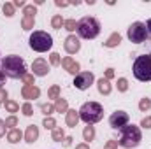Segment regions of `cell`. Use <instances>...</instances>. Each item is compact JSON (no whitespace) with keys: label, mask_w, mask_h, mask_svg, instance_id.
<instances>
[{"label":"cell","mask_w":151,"mask_h":149,"mask_svg":"<svg viewBox=\"0 0 151 149\" xmlns=\"http://www.w3.org/2000/svg\"><path fill=\"white\" fill-rule=\"evenodd\" d=\"M5 77H11V79H18V77H23L27 74V67H25V62L21 56L18 54H9L5 58H2V69H0Z\"/></svg>","instance_id":"cell-1"},{"label":"cell","mask_w":151,"mask_h":149,"mask_svg":"<svg viewBox=\"0 0 151 149\" xmlns=\"http://www.w3.org/2000/svg\"><path fill=\"white\" fill-rule=\"evenodd\" d=\"M142 140V133H141V128L135 126V125H127L121 128V137L118 140V144L125 149H132L137 148Z\"/></svg>","instance_id":"cell-2"},{"label":"cell","mask_w":151,"mask_h":149,"mask_svg":"<svg viewBox=\"0 0 151 149\" xmlns=\"http://www.w3.org/2000/svg\"><path fill=\"white\" fill-rule=\"evenodd\" d=\"M79 119L84 121L86 125H93V123H99L102 117H104V107L97 102H86L81 105L79 109Z\"/></svg>","instance_id":"cell-3"},{"label":"cell","mask_w":151,"mask_h":149,"mask_svg":"<svg viewBox=\"0 0 151 149\" xmlns=\"http://www.w3.org/2000/svg\"><path fill=\"white\" fill-rule=\"evenodd\" d=\"M100 34V23L93 16H84L77 21V35L81 39H95Z\"/></svg>","instance_id":"cell-4"},{"label":"cell","mask_w":151,"mask_h":149,"mask_svg":"<svg viewBox=\"0 0 151 149\" xmlns=\"http://www.w3.org/2000/svg\"><path fill=\"white\" fill-rule=\"evenodd\" d=\"M134 75L142 82L151 81V54L137 56V60L134 62Z\"/></svg>","instance_id":"cell-5"},{"label":"cell","mask_w":151,"mask_h":149,"mask_svg":"<svg viewBox=\"0 0 151 149\" xmlns=\"http://www.w3.org/2000/svg\"><path fill=\"white\" fill-rule=\"evenodd\" d=\"M28 44L34 51L37 53H46L53 47V37L47 34V32H42V30H37L34 32L30 39H28Z\"/></svg>","instance_id":"cell-6"},{"label":"cell","mask_w":151,"mask_h":149,"mask_svg":"<svg viewBox=\"0 0 151 149\" xmlns=\"http://www.w3.org/2000/svg\"><path fill=\"white\" fill-rule=\"evenodd\" d=\"M127 35H128V39H130V42H134V44H142V42L146 40V37H148L146 25H144V23H141V21L132 23V25L128 27Z\"/></svg>","instance_id":"cell-7"},{"label":"cell","mask_w":151,"mask_h":149,"mask_svg":"<svg viewBox=\"0 0 151 149\" xmlns=\"http://www.w3.org/2000/svg\"><path fill=\"white\" fill-rule=\"evenodd\" d=\"M128 121H130V116H128V112H125V111H116L109 117V125L114 130H121L123 126L128 125Z\"/></svg>","instance_id":"cell-8"},{"label":"cell","mask_w":151,"mask_h":149,"mask_svg":"<svg viewBox=\"0 0 151 149\" xmlns=\"http://www.w3.org/2000/svg\"><path fill=\"white\" fill-rule=\"evenodd\" d=\"M93 81H95V75L91 74V72H79V74L74 77V86L77 90H88L91 84H93Z\"/></svg>","instance_id":"cell-9"},{"label":"cell","mask_w":151,"mask_h":149,"mask_svg":"<svg viewBox=\"0 0 151 149\" xmlns=\"http://www.w3.org/2000/svg\"><path fill=\"white\" fill-rule=\"evenodd\" d=\"M32 70H34V75H39V77H44V75L49 74V65L44 58H37L34 60L32 63Z\"/></svg>","instance_id":"cell-10"},{"label":"cell","mask_w":151,"mask_h":149,"mask_svg":"<svg viewBox=\"0 0 151 149\" xmlns=\"http://www.w3.org/2000/svg\"><path fill=\"white\" fill-rule=\"evenodd\" d=\"M63 47H65V51L69 53V54H74L77 53L79 49H81V42H79V39L76 37V35H69V37L65 39V42H63Z\"/></svg>","instance_id":"cell-11"},{"label":"cell","mask_w":151,"mask_h":149,"mask_svg":"<svg viewBox=\"0 0 151 149\" xmlns=\"http://www.w3.org/2000/svg\"><path fill=\"white\" fill-rule=\"evenodd\" d=\"M62 67L69 72V74H74L77 75L79 72H81V67H79V63L76 62L74 58H70V56H65L63 60H62Z\"/></svg>","instance_id":"cell-12"},{"label":"cell","mask_w":151,"mask_h":149,"mask_svg":"<svg viewBox=\"0 0 151 149\" xmlns=\"http://www.w3.org/2000/svg\"><path fill=\"white\" fill-rule=\"evenodd\" d=\"M21 95H23V98H27V100H35L40 97V90H39L37 86H23V90H21Z\"/></svg>","instance_id":"cell-13"},{"label":"cell","mask_w":151,"mask_h":149,"mask_svg":"<svg viewBox=\"0 0 151 149\" xmlns=\"http://www.w3.org/2000/svg\"><path fill=\"white\" fill-rule=\"evenodd\" d=\"M37 139H39V128L35 125H30V126L27 128V132H25V140H27L28 144H34Z\"/></svg>","instance_id":"cell-14"},{"label":"cell","mask_w":151,"mask_h":149,"mask_svg":"<svg viewBox=\"0 0 151 149\" xmlns=\"http://www.w3.org/2000/svg\"><path fill=\"white\" fill-rule=\"evenodd\" d=\"M65 123H67V126L76 128V125L79 123V112L76 111V109H69L67 111V117H65Z\"/></svg>","instance_id":"cell-15"},{"label":"cell","mask_w":151,"mask_h":149,"mask_svg":"<svg viewBox=\"0 0 151 149\" xmlns=\"http://www.w3.org/2000/svg\"><path fill=\"white\" fill-rule=\"evenodd\" d=\"M97 88H99V93H102V95H109V93H111V90H113L111 82H109L107 79H104V77L97 81Z\"/></svg>","instance_id":"cell-16"},{"label":"cell","mask_w":151,"mask_h":149,"mask_svg":"<svg viewBox=\"0 0 151 149\" xmlns=\"http://www.w3.org/2000/svg\"><path fill=\"white\" fill-rule=\"evenodd\" d=\"M21 139H23V133H21V130H18V128H12V130H9V133H7V142H11V144H18Z\"/></svg>","instance_id":"cell-17"},{"label":"cell","mask_w":151,"mask_h":149,"mask_svg":"<svg viewBox=\"0 0 151 149\" xmlns=\"http://www.w3.org/2000/svg\"><path fill=\"white\" fill-rule=\"evenodd\" d=\"M119 42H121V35L118 34V32H114L109 35V39L104 42V46L106 47H116V46H119Z\"/></svg>","instance_id":"cell-18"},{"label":"cell","mask_w":151,"mask_h":149,"mask_svg":"<svg viewBox=\"0 0 151 149\" xmlns=\"http://www.w3.org/2000/svg\"><path fill=\"white\" fill-rule=\"evenodd\" d=\"M34 25H35V18H34V16H23V19H21L23 30H32Z\"/></svg>","instance_id":"cell-19"},{"label":"cell","mask_w":151,"mask_h":149,"mask_svg":"<svg viewBox=\"0 0 151 149\" xmlns=\"http://www.w3.org/2000/svg\"><path fill=\"white\" fill-rule=\"evenodd\" d=\"M83 139L88 140V142H91V140L95 139V128H93L91 125L84 126V130H83Z\"/></svg>","instance_id":"cell-20"},{"label":"cell","mask_w":151,"mask_h":149,"mask_svg":"<svg viewBox=\"0 0 151 149\" xmlns=\"http://www.w3.org/2000/svg\"><path fill=\"white\" fill-rule=\"evenodd\" d=\"M55 111L56 112H65V114H67V111H69V104H67V100H65V98H58L56 104H55Z\"/></svg>","instance_id":"cell-21"},{"label":"cell","mask_w":151,"mask_h":149,"mask_svg":"<svg viewBox=\"0 0 151 149\" xmlns=\"http://www.w3.org/2000/svg\"><path fill=\"white\" fill-rule=\"evenodd\" d=\"M51 25H53V28H55V30H60V28L65 25V19L62 18V14H55V16H53V19H51Z\"/></svg>","instance_id":"cell-22"},{"label":"cell","mask_w":151,"mask_h":149,"mask_svg":"<svg viewBox=\"0 0 151 149\" xmlns=\"http://www.w3.org/2000/svg\"><path fill=\"white\" fill-rule=\"evenodd\" d=\"M47 97L53 98V100H58V98H60V86H58V84H53V86L47 90Z\"/></svg>","instance_id":"cell-23"},{"label":"cell","mask_w":151,"mask_h":149,"mask_svg":"<svg viewBox=\"0 0 151 149\" xmlns=\"http://www.w3.org/2000/svg\"><path fill=\"white\" fill-rule=\"evenodd\" d=\"M51 139H53L55 142H62V140L65 139V132H63L62 128H55L53 133H51Z\"/></svg>","instance_id":"cell-24"},{"label":"cell","mask_w":151,"mask_h":149,"mask_svg":"<svg viewBox=\"0 0 151 149\" xmlns=\"http://www.w3.org/2000/svg\"><path fill=\"white\" fill-rule=\"evenodd\" d=\"M5 111L14 114V112L19 111V104H18V102H14V100H5Z\"/></svg>","instance_id":"cell-25"},{"label":"cell","mask_w":151,"mask_h":149,"mask_svg":"<svg viewBox=\"0 0 151 149\" xmlns=\"http://www.w3.org/2000/svg\"><path fill=\"white\" fill-rule=\"evenodd\" d=\"M42 126L46 128V130H55L56 128V121L49 116V117H44V121H42Z\"/></svg>","instance_id":"cell-26"},{"label":"cell","mask_w":151,"mask_h":149,"mask_svg":"<svg viewBox=\"0 0 151 149\" xmlns=\"http://www.w3.org/2000/svg\"><path fill=\"white\" fill-rule=\"evenodd\" d=\"M40 111H42V114H44L46 117H49V116L55 112V105H51V104H42V105H40Z\"/></svg>","instance_id":"cell-27"},{"label":"cell","mask_w":151,"mask_h":149,"mask_svg":"<svg viewBox=\"0 0 151 149\" xmlns=\"http://www.w3.org/2000/svg\"><path fill=\"white\" fill-rule=\"evenodd\" d=\"M2 11H4V14H5L7 18H11V16H14V5H12V4H9V2H5V4H4V7H2Z\"/></svg>","instance_id":"cell-28"},{"label":"cell","mask_w":151,"mask_h":149,"mask_svg":"<svg viewBox=\"0 0 151 149\" xmlns=\"http://www.w3.org/2000/svg\"><path fill=\"white\" fill-rule=\"evenodd\" d=\"M116 86H118V91L125 93V91L128 90V81H127L125 77H119V79H118V84H116Z\"/></svg>","instance_id":"cell-29"},{"label":"cell","mask_w":151,"mask_h":149,"mask_svg":"<svg viewBox=\"0 0 151 149\" xmlns=\"http://www.w3.org/2000/svg\"><path fill=\"white\" fill-rule=\"evenodd\" d=\"M63 28L69 30V32H74V30H77V21H76V19H65Z\"/></svg>","instance_id":"cell-30"},{"label":"cell","mask_w":151,"mask_h":149,"mask_svg":"<svg viewBox=\"0 0 151 149\" xmlns=\"http://www.w3.org/2000/svg\"><path fill=\"white\" fill-rule=\"evenodd\" d=\"M21 112H23V116H27V117H30V116L34 114V107H32V104H30V102H27V104H23V107H21Z\"/></svg>","instance_id":"cell-31"},{"label":"cell","mask_w":151,"mask_h":149,"mask_svg":"<svg viewBox=\"0 0 151 149\" xmlns=\"http://www.w3.org/2000/svg\"><path fill=\"white\" fill-rule=\"evenodd\" d=\"M34 77H35L34 74H25L21 79H23L25 86H34V84H35V79H34Z\"/></svg>","instance_id":"cell-32"},{"label":"cell","mask_w":151,"mask_h":149,"mask_svg":"<svg viewBox=\"0 0 151 149\" xmlns=\"http://www.w3.org/2000/svg\"><path fill=\"white\" fill-rule=\"evenodd\" d=\"M35 12H37L35 5H25V9H23V16H34L35 18Z\"/></svg>","instance_id":"cell-33"},{"label":"cell","mask_w":151,"mask_h":149,"mask_svg":"<svg viewBox=\"0 0 151 149\" xmlns=\"http://www.w3.org/2000/svg\"><path fill=\"white\" fill-rule=\"evenodd\" d=\"M151 107V102H150V98H141V102H139V109L142 112H146L148 109Z\"/></svg>","instance_id":"cell-34"},{"label":"cell","mask_w":151,"mask_h":149,"mask_svg":"<svg viewBox=\"0 0 151 149\" xmlns=\"http://www.w3.org/2000/svg\"><path fill=\"white\" fill-rule=\"evenodd\" d=\"M49 62H51V65H55V67H56V65H60V63H62V58H60V54H58V53H51V54H49Z\"/></svg>","instance_id":"cell-35"},{"label":"cell","mask_w":151,"mask_h":149,"mask_svg":"<svg viewBox=\"0 0 151 149\" xmlns=\"http://www.w3.org/2000/svg\"><path fill=\"white\" fill-rule=\"evenodd\" d=\"M16 125H18V117H16V116H9V117L5 119V126H7V128H11V130H12Z\"/></svg>","instance_id":"cell-36"},{"label":"cell","mask_w":151,"mask_h":149,"mask_svg":"<svg viewBox=\"0 0 151 149\" xmlns=\"http://www.w3.org/2000/svg\"><path fill=\"white\" fill-rule=\"evenodd\" d=\"M141 126H142V128H151V116L144 117V119L141 121Z\"/></svg>","instance_id":"cell-37"},{"label":"cell","mask_w":151,"mask_h":149,"mask_svg":"<svg viewBox=\"0 0 151 149\" xmlns=\"http://www.w3.org/2000/svg\"><path fill=\"white\" fill-rule=\"evenodd\" d=\"M106 149H118V142H116V140H107Z\"/></svg>","instance_id":"cell-38"},{"label":"cell","mask_w":151,"mask_h":149,"mask_svg":"<svg viewBox=\"0 0 151 149\" xmlns=\"http://www.w3.org/2000/svg\"><path fill=\"white\" fill-rule=\"evenodd\" d=\"M5 98H7V91L0 88V104H5Z\"/></svg>","instance_id":"cell-39"},{"label":"cell","mask_w":151,"mask_h":149,"mask_svg":"<svg viewBox=\"0 0 151 149\" xmlns=\"http://www.w3.org/2000/svg\"><path fill=\"white\" fill-rule=\"evenodd\" d=\"M55 4H56V7H67V5H70V2H65V0H56Z\"/></svg>","instance_id":"cell-40"},{"label":"cell","mask_w":151,"mask_h":149,"mask_svg":"<svg viewBox=\"0 0 151 149\" xmlns=\"http://www.w3.org/2000/svg\"><path fill=\"white\" fill-rule=\"evenodd\" d=\"M5 128H7V126H5V121H2V119H0V137H4V135H5Z\"/></svg>","instance_id":"cell-41"},{"label":"cell","mask_w":151,"mask_h":149,"mask_svg":"<svg viewBox=\"0 0 151 149\" xmlns=\"http://www.w3.org/2000/svg\"><path fill=\"white\" fill-rule=\"evenodd\" d=\"M113 77H114V70L113 69H107V70H106V79L109 81V79H113Z\"/></svg>","instance_id":"cell-42"},{"label":"cell","mask_w":151,"mask_h":149,"mask_svg":"<svg viewBox=\"0 0 151 149\" xmlns=\"http://www.w3.org/2000/svg\"><path fill=\"white\" fill-rule=\"evenodd\" d=\"M12 5H14V7H23V9H25V2H23V0H14Z\"/></svg>","instance_id":"cell-43"},{"label":"cell","mask_w":151,"mask_h":149,"mask_svg":"<svg viewBox=\"0 0 151 149\" xmlns=\"http://www.w3.org/2000/svg\"><path fill=\"white\" fill-rule=\"evenodd\" d=\"M4 84H5V74H4V72L0 70V88H2Z\"/></svg>","instance_id":"cell-44"},{"label":"cell","mask_w":151,"mask_h":149,"mask_svg":"<svg viewBox=\"0 0 151 149\" xmlns=\"http://www.w3.org/2000/svg\"><path fill=\"white\" fill-rule=\"evenodd\" d=\"M76 149H90V146H88L86 142H83V144H77V146H76Z\"/></svg>","instance_id":"cell-45"},{"label":"cell","mask_w":151,"mask_h":149,"mask_svg":"<svg viewBox=\"0 0 151 149\" xmlns=\"http://www.w3.org/2000/svg\"><path fill=\"white\" fill-rule=\"evenodd\" d=\"M146 30H148V35L151 37V19H148V23H146Z\"/></svg>","instance_id":"cell-46"},{"label":"cell","mask_w":151,"mask_h":149,"mask_svg":"<svg viewBox=\"0 0 151 149\" xmlns=\"http://www.w3.org/2000/svg\"><path fill=\"white\" fill-rule=\"evenodd\" d=\"M70 140H72L70 137H65V146H70Z\"/></svg>","instance_id":"cell-47"}]
</instances>
